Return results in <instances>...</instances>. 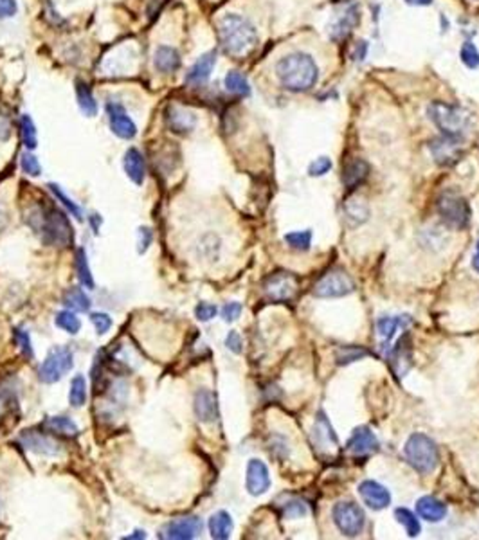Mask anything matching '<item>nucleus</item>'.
Wrapping results in <instances>:
<instances>
[{"label": "nucleus", "instance_id": "f257e3e1", "mask_svg": "<svg viewBox=\"0 0 479 540\" xmlns=\"http://www.w3.org/2000/svg\"><path fill=\"white\" fill-rule=\"evenodd\" d=\"M218 40L229 56L240 58L256 47L258 31L242 14L227 13L218 22Z\"/></svg>", "mask_w": 479, "mask_h": 540}, {"label": "nucleus", "instance_id": "f03ea898", "mask_svg": "<svg viewBox=\"0 0 479 540\" xmlns=\"http://www.w3.org/2000/svg\"><path fill=\"white\" fill-rule=\"evenodd\" d=\"M276 76H278L279 83L283 85L287 90L305 92L316 85L317 78H319V69H317V63L312 56L296 51L278 61Z\"/></svg>", "mask_w": 479, "mask_h": 540}, {"label": "nucleus", "instance_id": "7ed1b4c3", "mask_svg": "<svg viewBox=\"0 0 479 540\" xmlns=\"http://www.w3.org/2000/svg\"><path fill=\"white\" fill-rule=\"evenodd\" d=\"M31 216L38 218V222H40L38 225H34V229L42 231V238L45 243L54 245V247H69L72 243V238H74L72 225L60 209H56V207H51L47 211L37 209Z\"/></svg>", "mask_w": 479, "mask_h": 540}, {"label": "nucleus", "instance_id": "20e7f679", "mask_svg": "<svg viewBox=\"0 0 479 540\" xmlns=\"http://www.w3.org/2000/svg\"><path fill=\"white\" fill-rule=\"evenodd\" d=\"M429 117L447 137L463 139L470 128V116L458 105L436 101L429 107Z\"/></svg>", "mask_w": 479, "mask_h": 540}, {"label": "nucleus", "instance_id": "39448f33", "mask_svg": "<svg viewBox=\"0 0 479 540\" xmlns=\"http://www.w3.org/2000/svg\"><path fill=\"white\" fill-rule=\"evenodd\" d=\"M404 456L420 474H431L440 461L436 443L422 433L411 434L409 439L405 442Z\"/></svg>", "mask_w": 479, "mask_h": 540}, {"label": "nucleus", "instance_id": "423d86ee", "mask_svg": "<svg viewBox=\"0 0 479 540\" xmlns=\"http://www.w3.org/2000/svg\"><path fill=\"white\" fill-rule=\"evenodd\" d=\"M263 293L272 303H289L299 292V280L290 272L278 270L263 280Z\"/></svg>", "mask_w": 479, "mask_h": 540}, {"label": "nucleus", "instance_id": "0eeeda50", "mask_svg": "<svg viewBox=\"0 0 479 540\" xmlns=\"http://www.w3.org/2000/svg\"><path fill=\"white\" fill-rule=\"evenodd\" d=\"M436 211L449 227L463 229L470 222L469 202L463 196L458 195V193H443L436 202Z\"/></svg>", "mask_w": 479, "mask_h": 540}, {"label": "nucleus", "instance_id": "6e6552de", "mask_svg": "<svg viewBox=\"0 0 479 540\" xmlns=\"http://www.w3.org/2000/svg\"><path fill=\"white\" fill-rule=\"evenodd\" d=\"M332 517L337 530L346 537H357L358 533H363L366 524L364 510L354 501H340L335 504L332 508Z\"/></svg>", "mask_w": 479, "mask_h": 540}, {"label": "nucleus", "instance_id": "1a4fd4ad", "mask_svg": "<svg viewBox=\"0 0 479 540\" xmlns=\"http://www.w3.org/2000/svg\"><path fill=\"white\" fill-rule=\"evenodd\" d=\"M355 290V281L343 269H332L314 284V295L323 299L345 298Z\"/></svg>", "mask_w": 479, "mask_h": 540}, {"label": "nucleus", "instance_id": "9d476101", "mask_svg": "<svg viewBox=\"0 0 479 540\" xmlns=\"http://www.w3.org/2000/svg\"><path fill=\"white\" fill-rule=\"evenodd\" d=\"M72 353L67 348H54L49 351L40 366V380L43 384H54L72 369Z\"/></svg>", "mask_w": 479, "mask_h": 540}, {"label": "nucleus", "instance_id": "9b49d317", "mask_svg": "<svg viewBox=\"0 0 479 540\" xmlns=\"http://www.w3.org/2000/svg\"><path fill=\"white\" fill-rule=\"evenodd\" d=\"M312 439H314V447L317 448V452L321 454L323 457H334L337 454V436L334 433V427H332L330 419L326 418L325 413H317L316 424H314L312 428Z\"/></svg>", "mask_w": 479, "mask_h": 540}, {"label": "nucleus", "instance_id": "f8f14e48", "mask_svg": "<svg viewBox=\"0 0 479 540\" xmlns=\"http://www.w3.org/2000/svg\"><path fill=\"white\" fill-rule=\"evenodd\" d=\"M107 116H108V123H110V130L114 132L119 139L130 141L137 135V126H135L134 119L128 116L126 108L123 107L121 103L108 101Z\"/></svg>", "mask_w": 479, "mask_h": 540}, {"label": "nucleus", "instance_id": "ddd939ff", "mask_svg": "<svg viewBox=\"0 0 479 540\" xmlns=\"http://www.w3.org/2000/svg\"><path fill=\"white\" fill-rule=\"evenodd\" d=\"M20 443L28 450L34 452V454H42V456H60L61 454L60 443L52 439L51 436H47V434L38 433L34 428L23 430L20 434Z\"/></svg>", "mask_w": 479, "mask_h": 540}, {"label": "nucleus", "instance_id": "4468645a", "mask_svg": "<svg viewBox=\"0 0 479 540\" xmlns=\"http://www.w3.org/2000/svg\"><path fill=\"white\" fill-rule=\"evenodd\" d=\"M431 154H433L434 160H436L440 166H452L456 164L461 157V139H456V137H440V139H434L431 143Z\"/></svg>", "mask_w": 479, "mask_h": 540}, {"label": "nucleus", "instance_id": "2eb2a0df", "mask_svg": "<svg viewBox=\"0 0 479 540\" xmlns=\"http://www.w3.org/2000/svg\"><path fill=\"white\" fill-rule=\"evenodd\" d=\"M389 364L393 373H395L398 378L407 375V371H409L411 366H413V348H411V339L407 333L402 335L400 339H398V342L391 348Z\"/></svg>", "mask_w": 479, "mask_h": 540}, {"label": "nucleus", "instance_id": "dca6fc26", "mask_svg": "<svg viewBox=\"0 0 479 540\" xmlns=\"http://www.w3.org/2000/svg\"><path fill=\"white\" fill-rule=\"evenodd\" d=\"M245 486L247 492L254 497L263 495L270 488V474L265 463L260 459H251L247 463Z\"/></svg>", "mask_w": 479, "mask_h": 540}, {"label": "nucleus", "instance_id": "f3484780", "mask_svg": "<svg viewBox=\"0 0 479 540\" xmlns=\"http://www.w3.org/2000/svg\"><path fill=\"white\" fill-rule=\"evenodd\" d=\"M202 531V521L198 517H181L172 521L163 530L161 537L167 540H191Z\"/></svg>", "mask_w": 479, "mask_h": 540}, {"label": "nucleus", "instance_id": "a211bd4d", "mask_svg": "<svg viewBox=\"0 0 479 540\" xmlns=\"http://www.w3.org/2000/svg\"><path fill=\"white\" fill-rule=\"evenodd\" d=\"M358 494L363 497L364 504L371 510H384L391 504L389 490L377 481H363L358 484Z\"/></svg>", "mask_w": 479, "mask_h": 540}, {"label": "nucleus", "instance_id": "6ab92c4d", "mask_svg": "<svg viewBox=\"0 0 479 540\" xmlns=\"http://www.w3.org/2000/svg\"><path fill=\"white\" fill-rule=\"evenodd\" d=\"M346 448L355 456H369L378 450V439L369 427H357L349 436Z\"/></svg>", "mask_w": 479, "mask_h": 540}, {"label": "nucleus", "instance_id": "aec40b11", "mask_svg": "<svg viewBox=\"0 0 479 540\" xmlns=\"http://www.w3.org/2000/svg\"><path fill=\"white\" fill-rule=\"evenodd\" d=\"M164 121H166L170 130L182 135L193 132L196 126L195 114L187 112V110L179 107H167L166 114H164Z\"/></svg>", "mask_w": 479, "mask_h": 540}, {"label": "nucleus", "instance_id": "412c9836", "mask_svg": "<svg viewBox=\"0 0 479 540\" xmlns=\"http://www.w3.org/2000/svg\"><path fill=\"white\" fill-rule=\"evenodd\" d=\"M214 65H216V51L204 52L198 60L193 63L186 74V83L187 85H204L210 79L211 72H213Z\"/></svg>", "mask_w": 479, "mask_h": 540}, {"label": "nucleus", "instance_id": "4be33fe9", "mask_svg": "<svg viewBox=\"0 0 479 540\" xmlns=\"http://www.w3.org/2000/svg\"><path fill=\"white\" fill-rule=\"evenodd\" d=\"M195 415L202 424H213L218 418V404L216 396L210 389H201L195 395Z\"/></svg>", "mask_w": 479, "mask_h": 540}, {"label": "nucleus", "instance_id": "5701e85b", "mask_svg": "<svg viewBox=\"0 0 479 540\" xmlns=\"http://www.w3.org/2000/svg\"><path fill=\"white\" fill-rule=\"evenodd\" d=\"M181 52L175 47L159 45L154 54V65L161 74H173L181 67Z\"/></svg>", "mask_w": 479, "mask_h": 540}, {"label": "nucleus", "instance_id": "b1692460", "mask_svg": "<svg viewBox=\"0 0 479 540\" xmlns=\"http://www.w3.org/2000/svg\"><path fill=\"white\" fill-rule=\"evenodd\" d=\"M123 166H125V172L128 175L134 184L141 186L145 182L146 177V166H145V158L141 155V152L137 148H128L125 154V158H123Z\"/></svg>", "mask_w": 479, "mask_h": 540}, {"label": "nucleus", "instance_id": "393cba45", "mask_svg": "<svg viewBox=\"0 0 479 540\" xmlns=\"http://www.w3.org/2000/svg\"><path fill=\"white\" fill-rule=\"evenodd\" d=\"M416 512L422 519L429 522H440L445 519L447 515V506L440 501V499L433 497V495H425L420 497L416 503Z\"/></svg>", "mask_w": 479, "mask_h": 540}, {"label": "nucleus", "instance_id": "a878e982", "mask_svg": "<svg viewBox=\"0 0 479 540\" xmlns=\"http://www.w3.org/2000/svg\"><path fill=\"white\" fill-rule=\"evenodd\" d=\"M369 166L364 158H354L343 169V182L348 189H355L368 178Z\"/></svg>", "mask_w": 479, "mask_h": 540}, {"label": "nucleus", "instance_id": "bb28decb", "mask_svg": "<svg viewBox=\"0 0 479 540\" xmlns=\"http://www.w3.org/2000/svg\"><path fill=\"white\" fill-rule=\"evenodd\" d=\"M358 22V11L355 6H348L343 13L337 14L334 25H332V38H345L346 34L351 33V29L357 25Z\"/></svg>", "mask_w": 479, "mask_h": 540}, {"label": "nucleus", "instance_id": "cd10ccee", "mask_svg": "<svg viewBox=\"0 0 479 540\" xmlns=\"http://www.w3.org/2000/svg\"><path fill=\"white\" fill-rule=\"evenodd\" d=\"M411 319L409 315H398V317H380L377 321V335L380 337L384 342H389L395 333L398 331V328H407L411 326Z\"/></svg>", "mask_w": 479, "mask_h": 540}, {"label": "nucleus", "instance_id": "c85d7f7f", "mask_svg": "<svg viewBox=\"0 0 479 540\" xmlns=\"http://www.w3.org/2000/svg\"><path fill=\"white\" fill-rule=\"evenodd\" d=\"M76 99H78V105L81 108V112L85 114L87 117H94L98 114V103H96V98H94L92 90L85 81L78 79L76 81Z\"/></svg>", "mask_w": 479, "mask_h": 540}, {"label": "nucleus", "instance_id": "c756f323", "mask_svg": "<svg viewBox=\"0 0 479 540\" xmlns=\"http://www.w3.org/2000/svg\"><path fill=\"white\" fill-rule=\"evenodd\" d=\"M210 531L211 537L216 540H225L231 537V531H233V519L229 515L227 512H216L213 517L210 519Z\"/></svg>", "mask_w": 479, "mask_h": 540}, {"label": "nucleus", "instance_id": "7c9ffc66", "mask_svg": "<svg viewBox=\"0 0 479 540\" xmlns=\"http://www.w3.org/2000/svg\"><path fill=\"white\" fill-rule=\"evenodd\" d=\"M45 430L52 434H60V436H76L78 434V425L72 422L70 418H65V416H51L47 418L42 425Z\"/></svg>", "mask_w": 479, "mask_h": 540}, {"label": "nucleus", "instance_id": "2f4dec72", "mask_svg": "<svg viewBox=\"0 0 479 540\" xmlns=\"http://www.w3.org/2000/svg\"><path fill=\"white\" fill-rule=\"evenodd\" d=\"M63 304L72 312H89L90 310V298L78 287H72L63 295Z\"/></svg>", "mask_w": 479, "mask_h": 540}, {"label": "nucleus", "instance_id": "473e14b6", "mask_svg": "<svg viewBox=\"0 0 479 540\" xmlns=\"http://www.w3.org/2000/svg\"><path fill=\"white\" fill-rule=\"evenodd\" d=\"M346 216H348V224L351 227H357V225L364 224L369 216V209L368 205L364 204L363 200L358 198H349L346 202Z\"/></svg>", "mask_w": 479, "mask_h": 540}, {"label": "nucleus", "instance_id": "72a5a7b5", "mask_svg": "<svg viewBox=\"0 0 479 540\" xmlns=\"http://www.w3.org/2000/svg\"><path fill=\"white\" fill-rule=\"evenodd\" d=\"M20 137H22V145L26 146V149H34L38 146V135H37V126H34L33 119L23 114L20 117Z\"/></svg>", "mask_w": 479, "mask_h": 540}, {"label": "nucleus", "instance_id": "f704fd0d", "mask_svg": "<svg viewBox=\"0 0 479 540\" xmlns=\"http://www.w3.org/2000/svg\"><path fill=\"white\" fill-rule=\"evenodd\" d=\"M225 89L229 90L234 96H249L251 94V87H249V81H247L245 76L238 70H231L225 76Z\"/></svg>", "mask_w": 479, "mask_h": 540}, {"label": "nucleus", "instance_id": "c9c22d12", "mask_svg": "<svg viewBox=\"0 0 479 540\" xmlns=\"http://www.w3.org/2000/svg\"><path fill=\"white\" fill-rule=\"evenodd\" d=\"M395 517L396 521L405 528L409 537H416L420 533V530H422V524H420V521L416 519V515H414L411 510H407V508H396Z\"/></svg>", "mask_w": 479, "mask_h": 540}, {"label": "nucleus", "instance_id": "e433bc0d", "mask_svg": "<svg viewBox=\"0 0 479 540\" xmlns=\"http://www.w3.org/2000/svg\"><path fill=\"white\" fill-rule=\"evenodd\" d=\"M76 270H78L79 283L87 289H94L92 274H90L89 261H87V254H85L83 249H78V252H76Z\"/></svg>", "mask_w": 479, "mask_h": 540}, {"label": "nucleus", "instance_id": "4c0bfd02", "mask_svg": "<svg viewBox=\"0 0 479 540\" xmlns=\"http://www.w3.org/2000/svg\"><path fill=\"white\" fill-rule=\"evenodd\" d=\"M69 400L72 407H81L87 402V382H85V378L81 375L72 378V382H70Z\"/></svg>", "mask_w": 479, "mask_h": 540}, {"label": "nucleus", "instance_id": "58836bf2", "mask_svg": "<svg viewBox=\"0 0 479 540\" xmlns=\"http://www.w3.org/2000/svg\"><path fill=\"white\" fill-rule=\"evenodd\" d=\"M54 322H56V326L61 328V330L67 331V333H70V335H76V333L79 331V328H81V322H79V319L74 315V313L70 312V310H63V312L58 313L54 319Z\"/></svg>", "mask_w": 479, "mask_h": 540}, {"label": "nucleus", "instance_id": "ea45409f", "mask_svg": "<svg viewBox=\"0 0 479 540\" xmlns=\"http://www.w3.org/2000/svg\"><path fill=\"white\" fill-rule=\"evenodd\" d=\"M285 242L289 243L292 249L308 251L310 243H312V231H296V233H289L285 236Z\"/></svg>", "mask_w": 479, "mask_h": 540}, {"label": "nucleus", "instance_id": "a19ab883", "mask_svg": "<svg viewBox=\"0 0 479 540\" xmlns=\"http://www.w3.org/2000/svg\"><path fill=\"white\" fill-rule=\"evenodd\" d=\"M281 512H283V515L287 519H299V517H305L308 513V506L305 503H303L301 499H289L287 503H283V506H281Z\"/></svg>", "mask_w": 479, "mask_h": 540}, {"label": "nucleus", "instance_id": "79ce46f5", "mask_svg": "<svg viewBox=\"0 0 479 540\" xmlns=\"http://www.w3.org/2000/svg\"><path fill=\"white\" fill-rule=\"evenodd\" d=\"M49 187H51V191L54 193L56 198H58V200H60L61 204L65 205L67 209L70 211V214H72V216H76V218H78V220L83 218V214H81V209H79L78 205L74 204V200H72V198H69V196H67L65 193L61 191L60 186H56V184H49Z\"/></svg>", "mask_w": 479, "mask_h": 540}, {"label": "nucleus", "instance_id": "37998d69", "mask_svg": "<svg viewBox=\"0 0 479 540\" xmlns=\"http://www.w3.org/2000/svg\"><path fill=\"white\" fill-rule=\"evenodd\" d=\"M461 61H463L469 69L479 67V51L476 49V45L472 42H465L463 47H461Z\"/></svg>", "mask_w": 479, "mask_h": 540}, {"label": "nucleus", "instance_id": "c03bdc74", "mask_svg": "<svg viewBox=\"0 0 479 540\" xmlns=\"http://www.w3.org/2000/svg\"><path fill=\"white\" fill-rule=\"evenodd\" d=\"M20 166H22L23 173H28L29 177H38V175L42 173V166L38 163V158L34 157L33 154H29V152L22 154V157H20Z\"/></svg>", "mask_w": 479, "mask_h": 540}, {"label": "nucleus", "instance_id": "a18cd8bd", "mask_svg": "<svg viewBox=\"0 0 479 540\" xmlns=\"http://www.w3.org/2000/svg\"><path fill=\"white\" fill-rule=\"evenodd\" d=\"M366 355H369L366 349H360V348H345L340 349L339 355H337V364H340V366H345V364L348 362H355V360H358L360 357H366Z\"/></svg>", "mask_w": 479, "mask_h": 540}, {"label": "nucleus", "instance_id": "49530a36", "mask_svg": "<svg viewBox=\"0 0 479 540\" xmlns=\"http://www.w3.org/2000/svg\"><path fill=\"white\" fill-rule=\"evenodd\" d=\"M13 337H14V342H17L19 348L23 351V355H28L29 359H31V357H33V346H31V339H29L28 331L20 330V328H14Z\"/></svg>", "mask_w": 479, "mask_h": 540}, {"label": "nucleus", "instance_id": "de8ad7c7", "mask_svg": "<svg viewBox=\"0 0 479 540\" xmlns=\"http://www.w3.org/2000/svg\"><path fill=\"white\" fill-rule=\"evenodd\" d=\"M332 169V160L328 157H319L316 158L312 164H310V168H308V173L312 175V177H321V175H326V173L330 172Z\"/></svg>", "mask_w": 479, "mask_h": 540}, {"label": "nucleus", "instance_id": "09e8293b", "mask_svg": "<svg viewBox=\"0 0 479 540\" xmlns=\"http://www.w3.org/2000/svg\"><path fill=\"white\" fill-rule=\"evenodd\" d=\"M90 321H92L94 328H96V331H98L99 335L107 333L112 326V319L107 315V313H92V315H90Z\"/></svg>", "mask_w": 479, "mask_h": 540}, {"label": "nucleus", "instance_id": "8fccbe9b", "mask_svg": "<svg viewBox=\"0 0 479 540\" xmlns=\"http://www.w3.org/2000/svg\"><path fill=\"white\" fill-rule=\"evenodd\" d=\"M216 312H218V308L214 307V304H210V303H201L198 307L195 308V315L198 321H211L214 315H216Z\"/></svg>", "mask_w": 479, "mask_h": 540}, {"label": "nucleus", "instance_id": "3c124183", "mask_svg": "<svg viewBox=\"0 0 479 540\" xmlns=\"http://www.w3.org/2000/svg\"><path fill=\"white\" fill-rule=\"evenodd\" d=\"M240 313H242V304L240 303H227L225 307L222 308L223 321H227V322L236 321L238 317H240Z\"/></svg>", "mask_w": 479, "mask_h": 540}, {"label": "nucleus", "instance_id": "603ef678", "mask_svg": "<svg viewBox=\"0 0 479 540\" xmlns=\"http://www.w3.org/2000/svg\"><path fill=\"white\" fill-rule=\"evenodd\" d=\"M225 346H227L233 353L240 355L242 353L243 349V342H242V337H240V333L238 331H229L227 339H225Z\"/></svg>", "mask_w": 479, "mask_h": 540}, {"label": "nucleus", "instance_id": "864d4df0", "mask_svg": "<svg viewBox=\"0 0 479 540\" xmlns=\"http://www.w3.org/2000/svg\"><path fill=\"white\" fill-rule=\"evenodd\" d=\"M19 11L17 0H0V19H10Z\"/></svg>", "mask_w": 479, "mask_h": 540}, {"label": "nucleus", "instance_id": "5fc2aeb1", "mask_svg": "<svg viewBox=\"0 0 479 540\" xmlns=\"http://www.w3.org/2000/svg\"><path fill=\"white\" fill-rule=\"evenodd\" d=\"M11 402H14L13 391H11L10 387H0V415L13 407Z\"/></svg>", "mask_w": 479, "mask_h": 540}, {"label": "nucleus", "instance_id": "6e6d98bb", "mask_svg": "<svg viewBox=\"0 0 479 540\" xmlns=\"http://www.w3.org/2000/svg\"><path fill=\"white\" fill-rule=\"evenodd\" d=\"M11 137V121L10 117L0 114V141H8Z\"/></svg>", "mask_w": 479, "mask_h": 540}, {"label": "nucleus", "instance_id": "4d7b16f0", "mask_svg": "<svg viewBox=\"0 0 479 540\" xmlns=\"http://www.w3.org/2000/svg\"><path fill=\"white\" fill-rule=\"evenodd\" d=\"M152 243V231L148 227L139 229V252H145Z\"/></svg>", "mask_w": 479, "mask_h": 540}, {"label": "nucleus", "instance_id": "13d9d810", "mask_svg": "<svg viewBox=\"0 0 479 540\" xmlns=\"http://www.w3.org/2000/svg\"><path fill=\"white\" fill-rule=\"evenodd\" d=\"M405 2L411 6H431L433 4V0H405Z\"/></svg>", "mask_w": 479, "mask_h": 540}, {"label": "nucleus", "instance_id": "bf43d9fd", "mask_svg": "<svg viewBox=\"0 0 479 540\" xmlns=\"http://www.w3.org/2000/svg\"><path fill=\"white\" fill-rule=\"evenodd\" d=\"M472 267H474L476 272H479V242H478V249H476L474 258H472Z\"/></svg>", "mask_w": 479, "mask_h": 540}, {"label": "nucleus", "instance_id": "052dcab7", "mask_svg": "<svg viewBox=\"0 0 479 540\" xmlns=\"http://www.w3.org/2000/svg\"><path fill=\"white\" fill-rule=\"evenodd\" d=\"M126 539H130V540L132 539H146V533L145 531H135L134 535H128Z\"/></svg>", "mask_w": 479, "mask_h": 540}, {"label": "nucleus", "instance_id": "680f3d73", "mask_svg": "<svg viewBox=\"0 0 479 540\" xmlns=\"http://www.w3.org/2000/svg\"><path fill=\"white\" fill-rule=\"evenodd\" d=\"M474 2H478V0H474Z\"/></svg>", "mask_w": 479, "mask_h": 540}]
</instances>
